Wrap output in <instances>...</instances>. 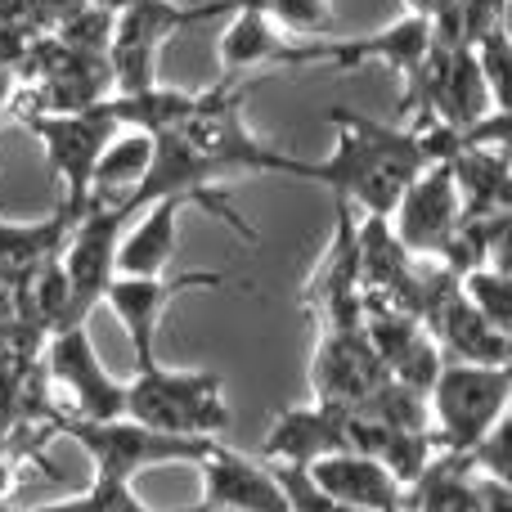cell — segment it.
I'll list each match as a JSON object with an SVG mask.
<instances>
[{"instance_id":"obj_23","label":"cell","mask_w":512,"mask_h":512,"mask_svg":"<svg viewBox=\"0 0 512 512\" xmlns=\"http://www.w3.org/2000/svg\"><path fill=\"white\" fill-rule=\"evenodd\" d=\"M149 162H153V135L117 131L104 144V153L95 162V176H90V207H122L140 189Z\"/></svg>"},{"instance_id":"obj_1","label":"cell","mask_w":512,"mask_h":512,"mask_svg":"<svg viewBox=\"0 0 512 512\" xmlns=\"http://www.w3.org/2000/svg\"><path fill=\"white\" fill-rule=\"evenodd\" d=\"M324 122L337 131V149L306 162L301 180L333 189V203L351 207L355 216H391L400 194L427 167L418 135L409 126L369 122L351 108H333Z\"/></svg>"},{"instance_id":"obj_3","label":"cell","mask_w":512,"mask_h":512,"mask_svg":"<svg viewBox=\"0 0 512 512\" xmlns=\"http://www.w3.org/2000/svg\"><path fill=\"white\" fill-rule=\"evenodd\" d=\"M122 418L180 441H216L230 427V405L216 373H189V369H153L135 373L126 382V409Z\"/></svg>"},{"instance_id":"obj_24","label":"cell","mask_w":512,"mask_h":512,"mask_svg":"<svg viewBox=\"0 0 512 512\" xmlns=\"http://www.w3.org/2000/svg\"><path fill=\"white\" fill-rule=\"evenodd\" d=\"M72 234V216L54 207L45 221H0V270L36 274L50 261H59L63 243Z\"/></svg>"},{"instance_id":"obj_28","label":"cell","mask_w":512,"mask_h":512,"mask_svg":"<svg viewBox=\"0 0 512 512\" xmlns=\"http://www.w3.org/2000/svg\"><path fill=\"white\" fill-rule=\"evenodd\" d=\"M113 14H104V9L95 5H81L77 14H68L59 27H54V41H63L68 50H81V54H99V59H108V45H113Z\"/></svg>"},{"instance_id":"obj_19","label":"cell","mask_w":512,"mask_h":512,"mask_svg":"<svg viewBox=\"0 0 512 512\" xmlns=\"http://www.w3.org/2000/svg\"><path fill=\"white\" fill-rule=\"evenodd\" d=\"M189 203L180 198H158L144 212H135L117 243V274L122 279H158L171 270L180 248V212Z\"/></svg>"},{"instance_id":"obj_12","label":"cell","mask_w":512,"mask_h":512,"mask_svg":"<svg viewBox=\"0 0 512 512\" xmlns=\"http://www.w3.org/2000/svg\"><path fill=\"white\" fill-rule=\"evenodd\" d=\"M387 369H382L378 351L369 346L360 328H333L319 333L315 355H310V400L333 409H360L373 391L387 387Z\"/></svg>"},{"instance_id":"obj_34","label":"cell","mask_w":512,"mask_h":512,"mask_svg":"<svg viewBox=\"0 0 512 512\" xmlns=\"http://www.w3.org/2000/svg\"><path fill=\"white\" fill-rule=\"evenodd\" d=\"M441 5H445V0H405V14H423V18H432Z\"/></svg>"},{"instance_id":"obj_2","label":"cell","mask_w":512,"mask_h":512,"mask_svg":"<svg viewBox=\"0 0 512 512\" xmlns=\"http://www.w3.org/2000/svg\"><path fill=\"white\" fill-rule=\"evenodd\" d=\"M243 104H248V77H225L216 86L198 90L189 117L176 126V135L212 167L216 180L225 176H288L301 180L306 162L279 153L265 144L261 135L243 122Z\"/></svg>"},{"instance_id":"obj_35","label":"cell","mask_w":512,"mask_h":512,"mask_svg":"<svg viewBox=\"0 0 512 512\" xmlns=\"http://www.w3.org/2000/svg\"><path fill=\"white\" fill-rule=\"evenodd\" d=\"M86 5H95V9H104V14H122V9H131V5H140V0H86Z\"/></svg>"},{"instance_id":"obj_4","label":"cell","mask_w":512,"mask_h":512,"mask_svg":"<svg viewBox=\"0 0 512 512\" xmlns=\"http://www.w3.org/2000/svg\"><path fill=\"white\" fill-rule=\"evenodd\" d=\"M512 400V364L486 369V364H454L445 360L427 387V414H432V441L441 454H468L486 432L508 418Z\"/></svg>"},{"instance_id":"obj_30","label":"cell","mask_w":512,"mask_h":512,"mask_svg":"<svg viewBox=\"0 0 512 512\" xmlns=\"http://www.w3.org/2000/svg\"><path fill=\"white\" fill-rule=\"evenodd\" d=\"M270 472H274V481H279L288 512H355V508L337 504V499H328L324 490L306 477V468H270Z\"/></svg>"},{"instance_id":"obj_25","label":"cell","mask_w":512,"mask_h":512,"mask_svg":"<svg viewBox=\"0 0 512 512\" xmlns=\"http://www.w3.org/2000/svg\"><path fill=\"white\" fill-rule=\"evenodd\" d=\"M481 508V490L472 468L459 454H436L427 463V472L405 490L400 512H477Z\"/></svg>"},{"instance_id":"obj_29","label":"cell","mask_w":512,"mask_h":512,"mask_svg":"<svg viewBox=\"0 0 512 512\" xmlns=\"http://www.w3.org/2000/svg\"><path fill=\"white\" fill-rule=\"evenodd\" d=\"M32 512H153V508L126 481H90V490H81V495L32 508Z\"/></svg>"},{"instance_id":"obj_31","label":"cell","mask_w":512,"mask_h":512,"mask_svg":"<svg viewBox=\"0 0 512 512\" xmlns=\"http://www.w3.org/2000/svg\"><path fill=\"white\" fill-rule=\"evenodd\" d=\"M477 490H481V508L477 512H512V486L508 481L477 477Z\"/></svg>"},{"instance_id":"obj_27","label":"cell","mask_w":512,"mask_h":512,"mask_svg":"<svg viewBox=\"0 0 512 512\" xmlns=\"http://www.w3.org/2000/svg\"><path fill=\"white\" fill-rule=\"evenodd\" d=\"M459 292L490 328L512 333V270H468L459 274Z\"/></svg>"},{"instance_id":"obj_20","label":"cell","mask_w":512,"mask_h":512,"mask_svg":"<svg viewBox=\"0 0 512 512\" xmlns=\"http://www.w3.org/2000/svg\"><path fill=\"white\" fill-rule=\"evenodd\" d=\"M306 477L328 499L355 512H400L405 504V486L378 459H364V454H328V459L310 463Z\"/></svg>"},{"instance_id":"obj_8","label":"cell","mask_w":512,"mask_h":512,"mask_svg":"<svg viewBox=\"0 0 512 512\" xmlns=\"http://www.w3.org/2000/svg\"><path fill=\"white\" fill-rule=\"evenodd\" d=\"M221 292V288H239V292H256L252 283H239L230 270H180V274H158V279H122L117 274L104 292V306L117 315L122 324L126 342H131V360H135V373L153 369L158 364V328H162V315L176 297L185 292Z\"/></svg>"},{"instance_id":"obj_15","label":"cell","mask_w":512,"mask_h":512,"mask_svg":"<svg viewBox=\"0 0 512 512\" xmlns=\"http://www.w3.org/2000/svg\"><path fill=\"white\" fill-rule=\"evenodd\" d=\"M346 432H351V409L315 405V400L301 409H279L256 463H265V468H310L328 454H346Z\"/></svg>"},{"instance_id":"obj_13","label":"cell","mask_w":512,"mask_h":512,"mask_svg":"<svg viewBox=\"0 0 512 512\" xmlns=\"http://www.w3.org/2000/svg\"><path fill=\"white\" fill-rule=\"evenodd\" d=\"M432 54V27L423 14H400L373 36H346V41H310L306 45V68L328 63L337 72H355L369 63H387L400 81H414L418 68Z\"/></svg>"},{"instance_id":"obj_5","label":"cell","mask_w":512,"mask_h":512,"mask_svg":"<svg viewBox=\"0 0 512 512\" xmlns=\"http://www.w3.org/2000/svg\"><path fill=\"white\" fill-rule=\"evenodd\" d=\"M50 436H68L95 463V481H126L131 486L140 472L171 468V463H203L216 441H180V436H162L149 427L131 423V418H108V423H90L68 409H59Z\"/></svg>"},{"instance_id":"obj_21","label":"cell","mask_w":512,"mask_h":512,"mask_svg":"<svg viewBox=\"0 0 512 512\" xmlns=\"http://www.w3.org/2000/svg\"><path fill=\"white\" fill-rule=\"evenodd\" d=\"M445 167H450L454 194H459V203L468 216L512 212L508 144H477V149H463L459 158H450Z\"/></svg>"},{"instance_id":"obj_7","label":"cell","mask_w":512,"mask_h":512,"mask_svg":"<svg viewBox=\"0 0 512 512\" xmlns=\"http://www.w3.org/2000/svg\"><path fill=\"white\" fill-rule=\"evenodd\" d=\"M14 113L45 149V162L54 167V176L63 185L59 207L77 225L90 212V176H95V162L104 153V144L117 135V126L95 104L81 108V113H27V108H14Z\"/></svg>"},{"instance_id":"obj_14","label":"cell","mask_w":512,"mask_h":512,"mask_svg":"<svg viewBox=\"0 0 512 512\" xmlns=\"http://www.w3.org/2000/svg\"><path fill=\"white\" fill-rule=\"evenodd\" d=\"M459 216H463V203H459V194H454L450 167L432 162V167L418 171L414 185L400 194V203L391 207L387 221H391V234H396L400 248L409 256L436 261V256L445 252V243H450Z\"/></svg>"},{"instance_id":"obj_26","label":"cell","mask_w":512,"mask_h":512,"mask_svg":"<svg viewBox=\"0 0 512 512\" xmlns=\"http://www.w3.org/2000/svg\"><path fill=\"white\" fill-rule=\"evenodd\" d=\"M243 5H256L288 41H301V45L333 41V27H337L333 0H243Z\"/></svg>"},{"instance_id":"obj_17","label":"cell","mask_w":512,"mask_h":512,"mask_svg":"<svg viewBox=\"0 0 512 512\" xmlns=\"http://www.w3.org/2000/svg\"><path fill=\"white\" fill-rule=\"evenodd\" d=\"M364 337L378 351L382 369L391 382H405L414 391H427L441 369V351H436L432 333L423 328V319L405 315V310H364Z\"/></svg>"},{"instance_id":"obj_16","label":"cell","mask_w":512,"mask_h":512,"mask_svg":"<svg viewBox=\"0 0 512 512\" xmlns=\"http://www.w3.org/2000/svg\"><path fill=\"white\" fill-rule=\"evenodd\" d=\"M198 472H203V495L194 508L180 512H288L274 472L230 445L216 441L212 454L198 463Z\"/></svg>"},{"instance_id":"obj_6","label":"cell","mask_w":512,"mask_h":512,"mask_svg":"<svg viewBox=\"0 0 512 512\" xmlns=\"http://www.w3.org/2000/svg\"><path fill=\"white\" fill-rule=\"evenodd\" d=\"M234 14V0H203V5H180V0H140L122 9L113 23L108 45V77L113 90H144L158 86V50L180 27L207 23V18Z\"/></svg>"},{"instance_id":"obj_9","label":"cell","mask_w":512,"mask_h":512,"mask_svg":"<svg viewBox=\"0 0 512 512\" xmlns=\"http://www.w3.org/2000/svg\"><path fill=\"white\" fill-rule=\"evenodd\" d=\"M131 216L122 207H90L72 225L68 243L59 252V270L68 283V324H86L90 310L104 306L108 283L117 279V243Z\"/></svg>"},{"instance_id":"obj_10","label":"cell","mask_w":512,"mask_h":512,"mask_svg":"<svg viewBox=\"0 0 512 512\" xmlns=\"http://www.w3.org/2000/svg\"><path fill=\"white\" fill-rule=\"evenodd\" d=\"M41 360H45V373H50L54 387H63L72 396L68 414L90 418V423L122 418L126 382H117L113 373L104 369V360H99V351H95V337H90V324L59 328V333L45 342Z\"/></svg>"},{"instance_id":"obj_22","label":"cell","mask_w":512,"mask_h":512,"mask_svg":"<svg viewBox=\"0 0 512 512\" xmlns=\"http://www.w3.org/2000/svg\"><path fill=\"white\" fill-rule=\"evenodd\" d=\"M198 90H167V86H144V90H113L99 99V113L117 126V131H140V135H167L189 117Z\"/></svg>"},{"instance_id":"obj_37","label":"cell","mask_w":512,"mask_h":512,"mask_svg":"<svg viewBox=\"0 0 512 512\" xmlns=\"http://www.w3.org/2000/svg\"><path fill=\"white\" fill-rule=\"evenodd\" d=\"M234 5H243V0H234Z\"/></svg>"},{"instance_id":"obj_33","label":"cell","mask_w":512,"mask_h":512,"mask_svg":"<svg viewBox=\"0 0 512 512\" xmlns=\"http://www.w3.org/2000/svg\"><path fill=\"white\" fill-rule=\"evenodd\" d=\"M14 108H18V86H14V77H9V72H0V122H5Z\"/></svg>"},{"instance_id":"obj_32","label":"cell","mask_w":512,"mask_h":512,"mask_svg":"<svg viewBox=\"0 0 512 512\" xmlns=\"http://www.w3.org/2000/svg\"><path fill=\"white\" fill-rule=\"evenodd\" d=\"M14 486H18V472H14V454H5V450H0V504H5V499L14 495Z\"/></svg>"},{"instance_id":"obj_36","label":"cell","mask_w":512,"mask_h":512,"mask_svg":"<svg viewBox=\"0 0 512 512\" xmlns=\"http://www.w3.org/2000/svg\"><path fill=\"white\" fill-rule=\"evenodd\" d=\"M0 512H14V508H9V504H0Z\"/></svg>"},{"instance_id":"obj_11","label":"cell","mask_w":512,"mask_h":512,"mask_svg":"<svg viewBox=\"0 0 512 512\" xmlns=\"http://www.w3.org/2000/svg\"><path fill=\"white\" fill-rule=\"evenodd\" d=\"M301 310L319 333L364 324V292H360V256H355V212L337 203L333 212V243L324 248L319 265L310 270Z\"/></svg>"},{"instance_id":"obj_18","label":"cell","mask_w":512,"mask_h":512,"mask_svg":"<svg viewBox=\"0 0 512 512\" xmlns=\"http://www.w3.org/2000/svg\"><path fill=\"white\" fill-rule=\"evenodd\" d=\"M216 59L225 77H256L274 68H306V45L288 41L256 5H234L230 27L216 41Z\"/></svg>"}]
</instances>
